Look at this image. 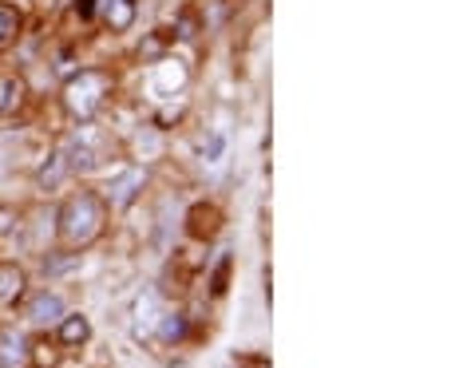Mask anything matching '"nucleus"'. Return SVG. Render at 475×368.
Wrapping results in <instances>:
<instances>
[{
	"label": "nucleus",
	"instance_id": "nucleus-7",
	"mask_svg": "<svg viewBox=\"0 0 475 368\" xmlns=\"http://www.w3.org/2000/svg\"><path fill=\"white\" fill-rule=\"evenodd\" d=\"M99 8H103V20L111 28H127L135 20V4L131 0H99Z\"/></svg>",
	"mask_w": 475,
	"mask_h": 368
},
{
	"label": "nucleus",
	"instance_id": "nucleus-13",
	"mask_svg": "<svg viewBox=\"0 0 475 368\" xmlns=\"http://www.w3.org/2000/svg\"><path fill=\"white\" fill-rule=\"evenodd\" d=\"M8 230H12V214H8V210H0V238H4Z\"/></svg>",
	"mask_w": 475,
	"mask_h": 368
},
{
	"label": "nucleus",
	"instance_id": "nucleus-3",
	"mask_svg": "<svg viewBox=\"0 0 475 368\" xmlns=\"http://www.w3.org/2000/svg\"><path fill=\"white\" fill-rule=\"evenodd\" d=\"M63 317V301H60V293H40L36 301L28 305V321L32 325H56V321Z\"/></svg>",
	"mask_w": 475,
	"mask_h": 368
},
{
	"label": "nucleus",
	"instance_id": "nucleus-9",
	"mask_svg": "<svg viewBox=\"0 0 475 368\" xmlns=\"http://www.w3.org/2000/svg\"><path fill=\"white\" fill-rule=\"evenodd\" d=\"M67 171H72V166H67V159H63V151H56V155H52V159H48L44 166H40V186H44V191L60 186Z\"/></svg>",
	"mask_w": 475,
	"mask_h": 368
},
{
	"label": "nucleus",
	"instance_id": "nucleus-12",
	"mask_svg": "<svg viewBox=\"0 0 475 368\" xmlns=\"http://www.w3.org/2000/svg\"><path fill=\"white\" fill-rule=\"evenodd\" d=\"M178 333H182V321H178V317L162 321V336H167V340H171V336H178Z\"/></svg>",
	"mask_w": 475,
	"mask_h": 368
},
{
	"label": "nucleus",
	"instance_id": "nucleus-6",
	"mask_svg": "<svg viewBox=\"0 0 475 368\" xmlns=\"http://www.w3.org/2000/svg\"><path fill=\"white\" fill-rule=\"evenodd\" d=\"M24 293V270L20 266H0V305L16 301Z\"/></svg>",
	"mask_w": 475,
	"mask_h": 368
},
{
	"label": "nucleus",
	"instance_id": "nucleus-10",
	"mask_svg": "<svg viewBox=\"0 0 475 368\" xmlns=\"http://www.w3.org/2000/svg\"><path fill=\"white\" fill-rule=\"evenodd\" d=\"M20 96H24V83L16 76H0V111H12L20 103Z\"/></svg>",
	"mask_w": 475,
	"mask_h": 368
},
{
	"label": "nucleus",
	"instance_id": "nucleus-2",
	"mask_svg": "<svg viewBox=\"0 0 475 368\" xmlns=\"http://www.w3.org/2000/svg\"><path fill=\"white\" fill-rule=\"evenodd\" d=\"M103 91H107V80L99 72H79V80L67 83V111L87 119V115L103 103Z\"/></svg>",
	"mask_w": 475,
	"mask_h": 368
},
{
	"label": "nucleus",
	"instance_id": "nucleus-11",
	"mask_svg": "<svg viewBox=\"0 0 475 368\" xmlns=\"http://www.w3.org/2000/svg\"><path fill=\"white\" fill-rule=\"evenodd\" d=\"M16 28H20V20H16V12H8V8H0V48H8L16 40Z\"/></svg>",
	"mask_w": 475,
	"mask_h": 368
},
{
	"label": "nucleus",
	"instance_id": "nucleus-4",
	"mask_svg": "<svg viewBox=\"0 0 475 368\" xmlns=\"http://www.w3.org/2000/svg\"><path fill=\"white\" fill-rule=\"evenodd\" d=\"M28 360V345L20 333H4L0 336V368H16Z\"/></svg>",
	"mask_w": 475,
	"mask_h": 368
},
{
	"label": "nucleus",
	"instance_id": "nucleus-8",
	"mask_svg": "<svg viewBox=\"0 0 475 368\" xmlns=\"http://www.w3.org/2000/svg\"><path fill=\"white\" fill-rule=\"evenodd\" d=\"M87 336H92L87 317H67V313L60 317V340H63V345H83Z\"/></svg>",
	"mask_w": 475,
	"mask_h": 368
},
{
	"label": "nucleus",
	"instance_id": "nucleus-5",
	"mask_svg": "<svg viewBox=\"0 0 475 368\" xmlns=\"http://www.w3.org/2000/svg\"><path fill=\"white\" fill-rule=\"evenodd\" d=\"M139 186H142V171H127V175H119L115 182H111V202H115V206H131V198H135Z\"/></svg>",
	"mask_w": 475,
	"mask_h": 368
},
{
	"label": "nucleus",
	"instance_id": "nucleus-1",
	"mask_svg": "<svg viewBox=\"0 0 475 368\" xmlns=\"http://www.w3.org/2000/svg\"><path fill=\"white\" fill-rule=\"evenodd\" d=\"M103 230V206L95 194H79L60 210V238L67 246H92Z\"/></svg>",
	"mask_w": 475,
	"mask_h": 368
}]
</instances>
